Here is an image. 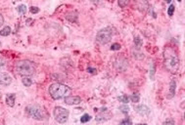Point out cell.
Returning <instances> with one entry per match:
<instances>
[{"label": "cell", "mask_w": 185, "mask_h": 125, "mask_svg": "<svg viewBox=\"0 0 185 125\" xmlns=\"http://www.w3.org/2000/svg\"><path fill=\"white\" fill-rule=\"evenodd\" d=\"M164 65L171 74H176L180 68V60L173 46L168 45L164 48Z\"/></svg>", "instance_id": "1"}, {"label": "cell", "mask_w": 185, "mask_h": 125, "mask_svg": "<svg viewBox=\"0 0 185 125\" xmlns=\"http://www.w3.org/2000/svg\"><path fill=\"white\" fill-rule=\"evenodd\" d=\"M49 94L54 100H60V99L66 98L72 93V89L67 85L62 83H54L49 87Z\"/></svg>", "instance_id": "2"}, {"label": "cell", "mask_w": 185, "mask_h": 125, "mask_svg": "<svg viewBox=\"0 0 185 125\" xmlns=\"http://www.w3.org/2000/svg\"><path fill=\"white\" fill-rule=\"evenodd\" d=\"M16 70L22 76H30L35 74V67L32 62L29 60H22L16 63Z\"/></svg>", "instance_id": "3"}, {"label": "cell", "mask_w": 185, "mask_h": 125, "mask_svg": "<svg viewBox=\"0 0 185 125\" xmlns=\"http://www.w3.org/2000/svg\"><path fill=\"white\" fill-rule=\"evenodd\" d=\"M53 114H54V118L57 122L63 124L68 121L70 113L67 109H65L63 107H55L54 111H53Z\"/></svg>", "instance_id": "4"}, {"label": "cell", "mask_w": 185, "mask_h": 125, "mask_svg": "<svg viewBox=\"0 0 185 125\" xmlns=\"http://www.w3.org/2000/svg\"><path fill=\"white\" fill-rule=\"evenodd\" d=\"M25 109H26V113L29 114V115L31 116L34 119H35V120H43L44 119V117H45L44 110L39 106H35V105L28 106Z\"/></svg>", "instance_id": "5"}, {"label": "cell", "mask_w": 185, "mask_h": 125, "mask_svg": "<svg viewBox=\"0 0 185 125\" xmlns=\"http://www.w3.org/2000/svg\"><path fill=\"white\" fill-rule=\"evenodd\" d=\"M112 34H113V32H112L111 28H104L97 32L96 40L100 44H103V45L107 44L111 41Z\"/></svg>", "instance_id": "6"}, {"label": "cell", "mask_w": 185, "mask_h": 125, "mask_svg": "<svg viewBox=\"0 0 185 125\" xmlns=\"http://www.w3.org/2000/svg\"><path fill=\"white\" fill-rule=\"evenodd\" d=\"M111 118H112V114L107 110V109L104 108L101 109L100 113L96 115L95 119L97 122H104V121H107V120L111 119Z\"/></svg>", "instance_id": "7"}, {"label": "cell", "mask_w": 185, "mask_h": 125, "mask_svg": "<svg viewBox=\"0 0 185 125\" xmlns=\"http://www.w3.org/2000/svg\"><path fill=\"white\" fill-rule=\"evenodd\" d=\"M115 68L120 71H125L128 68V62L124 58H118L115 63Z\"/></svg>", "instance_id": "8"}, {"label": "cell", "mask_w": 185, "mask_h": 125, "mask_svg": "<svg viewBox=\"0 0 185 125\" xmlns=\"http://www.w3.org/2000/svg\"><path fill=\"white\" fill-rule=\"evenodd\" d=\"M65 99V104L70 105V106H72V105H78L81 103V98L78 96H67Z\"/></svg>", "instance_id": "9"}, {"label": "cell", "mask_w": 185, "mask_h": 125, "mask_svg": "<svg viewBox=\"0 0 185 125\" xmlns=\"http://www.w3.org/2000/svg\"><path fill=\"white\" fill-rule=\"evenodd\" d=\"M12 82V77L8 74H4V72H0V85L3 86H8Z\"/></svg>", "instance_id": "10"}, {"label": "cell", "mask_w": 185, "mask_h": 125, "mask_svg": "<svg viewBox=\"0 0 185 125\" xmlns=\"http://www.w3.org/2000/svg\"><path fill=\"white\" fill-rule=\"evenodd\" d=\"M135 110L137 114H139L143 116H147L150 114V109L147 106H145V105H139V106L135 107Z\"/></svg>", "instance_id": "11"}, {"label": "cell", "mask_w": 185, "mask_h": 125, "mask_svg": "<svg viewBox=\"0 0 185 125\" xmlns=\"http://www.w3.org/2000/svg\"><path fill=\"white\" fill-rule=\"evenodd\" d=\"M175 90H176V83H175L174 80H171L170 83H169V92H168L167 97H168L169 99L173 98L174 95H175Z\"/></svg>", "instance_id": "12"}, {"label": "cell", "mask_w": 185, "mask_h": 125, "mask_svg": "<svg viewBox=\"0 0 185 125\" xmlns=\"http://www.w3.org/2000/svg\"><path fill=\"white\" fill-rule=\"evenodd\" d=\"M15 100H16V95L15 94H8L6 96V103L9 107H14L15 105Z\"/></svg>", "instance_id": "13"}, {"label": "cell", "mask_w": 185, "mask_h": 125, "mask_svg": "<svg viewBox=\"0 0 185 125\" xmlns=\"http://www.w3.org/2000/svg\"><path fill=\"white\" fill-rule=\"evenodd\" d=\"M66 18H67L68 21L72 22V23H76L77 21V14L76 12H70L66 15Z\"/></svg>", "instance_id": "14"}, {"label": "cell", "mask_w": 185, "mask_h": 125, "mask_svg": "<svg viewBox=\"0 0 185 125\" xmlns=\"http://www.w3.org/2000/svg\"><path fill=\"white\" fill-rule=\"evenodd\" d=\"M11 33V28L10 27H4L1 30H0V35L1 36H8Z\"/></svg>", "instance_id": "15"}, {"label": "cell", "mask_w": 185, "mask_h": 125, "mask_svg": "<svg viewBox=\"0 0 185 125\" xmlns=\"http://www.w3.org/2000/svg\"><path fill=\"white\" fill-rule=\"evenodd\" d=\"M22 81H23L25 86H26V87H30V85L32 84V80H31V78L30 76H23Z\"/></svg>", "instance_id": "16"}, {"label": "cell", "mask_w": 185, "mask_h": 125, "mask_svg": "<svg viewBox=\"0 0 185 125\" xmlns=\"http://www.w3.org/2000/svg\"><path fill=\"white\" fill-rule=\"evenodd\" d=\"M17 11H18L21 15H25V13H26V6L24 5V4L19 5L18 7H17Z\"/></svg>", "instance_id": "17"}, {"label": "cell", "mask_w": 185, "mask_h": 125, "mask_svg": "<svg viewBox=\"0 0 185 125\" xmlns=\"http://www.w3.org/2000/svg\"><path fill=\"white\" fill-rule=\"evenodd\" d=\"M118 100L120 101V102H122L123 104H124V105H127V104L129 103V98H128L127 96H125V95H123V96L118 97Z\"/></svg>", "instance_id": "18"}, {"label": "cell", "mask_w": 185, "mask_h": 125, "mask_svg": "<svg viewBox=\"0 0 185 125\" xmlns=\"http://www.w3.org/2000/svg\"><path fill=\"white\" fill-rule=\"evenodd\" d=\"M128 98L131 100V102H133V103H138V102H139V100H140V96H139V94H137V93L132 94Z\"/></svg>", "instance_id": "19"}, {"label": "cell", "mask_w": 185, "mask_h": 125, "mask_svg": "<svg viewBox=\"0 0 185 125\" xmlns=\"http://www.w3.org/2000/svg\"><path fill=\"white\" fill-rule=\"evenodd\" d=\"M91 119V116L89 114H83L81 117V123H85V122H88Z\"/></svg>", "instance_id": "20"}, {"label": "cell", "mask_w": 185, "mask_h": 125, "mask_svg": "<svg viewBox=\"0 0 185 125\" xmlns=\"http://www.w3.org/2000/svg\"><path fill=\"white\" fill-rule=\"evenodd\" d=\"M134 45H135V47L137 48V49H140V47H141V45H142V40L139 38V37H136L135 39H134Z\"/></svg>", "instance_id": "21"}, {"label": "cell", "mask_w": 185, "mask_h": 125, "mask_svg": "<svg viewBox=\"0 0 185 125\" xmlns=\"http://www.w3.org/2000/svg\"><path fill=\"white\" fill-rule=\"evenodd\" d=\"M120 109L123 114H128V111H129V108H128V106H127V105H122L120 107Z\"/></svg>", "instance_id": "22"}, {"label": "cell", "mask_w": 185, "mask_h": 125, "mask_svg": "<svg viewBox=\"0 0 185 125\" xmlns=\"http://www.w3.org/2000/svg\"><path fill=\"white\" fill-rule=\"evenodd\" d=\"M120 125H132V122H131V120H130L129 117H127L125 119H123V120L120 123Z\"/></svg>", "instance_id": "23"}, {"label": "cell", "mask_w": 185, "mask_h": 125, "mask_svg": "<svg viewBox=\"0 0 185 125\" xmlns=\"http://www.w3.org/2000/svg\"><path fill=\"white\" fill-rule=\"evenodd\" d=\"M174 9H175L174 5H170L169 7V10H168V14H169V17H173V13H174Z\"/></svg>", "instance_id": "24"}, {"label": "cell", "mask_w": 185, "mask_h": 125, "mask_svg": "<svg viewBox=\"0 0 185 125\" xmlns=\"http://www.w3.org/2000/svg\"><path fill=\"white\" fill-rule=\"evenodd\" d=\"M120 49H121V44H118V43H114L111 46L112 51H117V50H120Z\"/></svg>", "instance_id": "25"}, {"label": "cell", "mask_w": 185, "mask_h": 125, "mask_svg": "<svg viewBox=\"0 0 185 125\" xmlns=\"http://www.w3.org/2000/svg\"><path fill=\"white\" fill-rule=\"evenodd\" d=\"M30 11L31 14H37V13L39 12V8L36 7V6H31V7L30 8Z\"/></svg>", "instance_id": "26"}, {"label": "cell", "mask_w": 185, "mask_h": 125, "mask_svg": "<svg viewBox=\"0 0 185 125\" xmlns=\"http://www.w3.org/2000/svg\"><path fill=\"white\" fill-rule=\"evenodd\" d=\"M163 125H175V122L173 119H171V118H169L166 121L163 123Z\"/></svg>", "instance_id": "27"}, {"label": "cell", "mask_w": 185, "mask_h": 125, "mask_svg": "<svg viewBox=\"0 0 185 125\" xmlns=\"http://www.w3.org/2000/svg\"><path fill=\"white\" fill-rule=\"evenodd\" d=\"M154 74H155V67H154V65H152L151 71H150V77H151V79H154Z\"/></svg>", "instance_id": "28"}, {"label": "cell", "mask_w": 185, "mask_h": 125, "mask_svg": "<svg viewBox=\"0 0 185 125\" xmlns=\"http://www.w3.org/2000/svg\"><path fill=\"white\" fill-rule=\"evenodd\" d=\"M128 4V1H123V0H120V1H118V5H120V7H122V8H123V7H125V6H127Z\"/></svg>", "instance_id": "29"}, {"label": "cell", "mask_w": 185, "mask_h": 125, "mask_svg": "<svg viewBox=\"0 0 185 125\" xmlns=\"http://www.w3.org/2000/svg\"><path fill=\"white\" fill-rule=\"evenodd\" d=\"M87 71L89 72V74H96V69H92V68H87Z\"/></svg>", "instance_id": "30"}, {"label": "cell", "mask_w": 185, "mask_h": 125, "mask_svg": "<svg viewBox=\"0 0 185 125\" xmlns=\"http://www.w3.org/2000/svg\"><path fill=\"white\" fill-rule=\"evenodd\" d=\"M3 24H4V18H3L1 13H0V27H1V25H3Z\"/></svg>", "instance_id": "31"}, {"label": "cell", "mask_w": 185, "mask_h": 125, "mask_svg": "<svg viewBox=\"0 0 185 125\" xmlns=\"http://www.w3.org/2000/svg\"><path fill=\"white\" fill-rule=\"evenodd\" d=\"M5 63H6V62H5L4 59L0 57V67H3V65H5Z\"/></svg>", "instance_id": "32"}, {"label": "cell", "mask_w": 185, "mask_h": 125, "mask_svg": "<svg viewBox=\"0 0 185 125\" xmlns=\"http://www.w3.org/2000/svg\"><path fill=\"white\" fill-rule=\"evenodd\" d=\"M136 125H147V124H146V123H142V124L139 123V124H136Z\"/></svg>", "instance_id": "33"}]
</instances>
